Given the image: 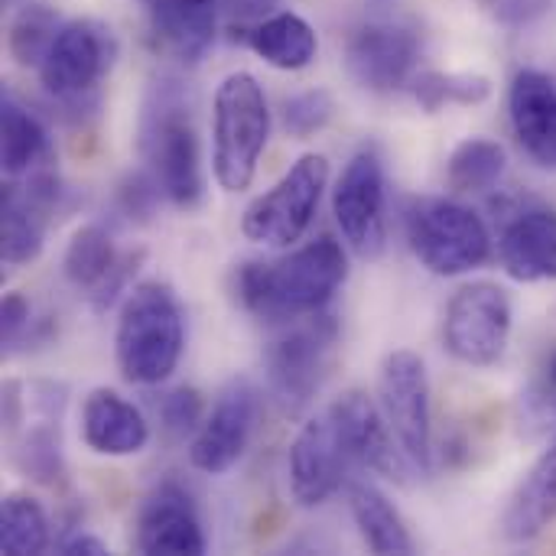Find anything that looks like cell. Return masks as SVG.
Wrapping results in <instances>:
<instances>
[{
  "label": "cell",
  "instance_id": "7a4b0ae2",
  "mask_svg": "<svg viewBox=\"0 0 556 556\" xmlns=\"http://www.w3.org/2000/svg\"><path fill=\"white\" fill-rule=\"evenodd\" d=\"M137 150L143 156V169L156 179L173 208H199L205 195L199 130L189 94L176 78H160L150 88L140 114Z\"/></svg>",
  "mask_w": 556,
  "mask_h": 556
},
{
  "label": "cell",
  "instance_id": "ab89813d",
  "mask_svg": "<svg viewBox=\"0 0 556 556\" xmlns=\"http://www.w3.org/2000/svg\"><path fill=\"white\" fill-rule=\"evenodd\" d=\"M59 554H65V556H78V554L104 556V554H108V544H104L101 538H94V534L75 531V534H68V538H62V541H59Z\"/></svg>",
  "mask_w": 556,
  "mask_h": 556
},
{
  "label": "cell",
  "instance_id": "30bf717a",
  "mask_svg": "<svg viewBox=\"0 0 556 556\" xmlns=\"http://www.w3.org/2000/svg\"><path fill=\"white\" fill-rule=\"evenodd\" d=\"M511 339V300L498 283L479 280L453 293L443 319L446 352L472 368L502 362Z\"/></svg>",
  "mask_w": 556,
  "mask_h": 556
},
{
  "label": "cell",
  "instance_id": "1f68e13d",
  "mask_svg": "<svg viewBox=\"0 0 556 556\" xmlns=\"http://www.w3.org/2000/svg\"><path fill=\"white\" fill-rule=\"evenodd\" d=\"M521 427L531 430L534 437L556 433V345L547 349L531 375V381L521 391Z\"/></svg>",
  "mask_w": 556,
  "mask_h": 556
},
{
  "label": "cell",
  "instance_id": "d4e9b609",
  "mask_svg": "<svg viewBox=\"0 0 556 556\" xmlns=\"http://www.w3.org/2000/svg\"><path fill=\"white\" fill-rule=\"evenodd\" d=\"M49 156V134L42 121L20 104L13 94L3 98L0 108V163L10 179L29 176Z\"/></svg>",
  "mask_w": 556,
  "mask_h": 556
},
{
  "label": "cell",
  "instance_id": "4fadbf2b",
  "mask_svg": "<svg viewBox=\"0 0 556 556\" xmlns=\"http://www.w3.org/2000/svg\"><path fill=\"white\" fill-rule=\"evenodd\" d=\"M257 410L261 397L248 378H235L231 384H225L199 433L192 437L189 463L205 476H225L228 469H235L254 437Z\"/></svg>",
  "mask_w": 556,
  "mask_h": 556
},
{
  "label": "cell",
  "instance_id": "ba28073f",
  "mask_svg": "<svg viewBox=\"0 0 556 556\" xmlns=\"http://www.w3.org/2000/svg\"><path fill=\"white\" fill-rule=\"evenodd\" d=\"M378 397L397 450L414 472L427 476L433 469V410L424 358L407 349L391 352L378 375Z\"/></svg>",
  "mask_w": 556,
  "mask_h": 556
},
{
  "label": "cell",
  "instance_id": "9c48e42d",
  "mask_svg": "<svg viewBox=\"0 0 556 556\" xmlns=\"http://www.w3.org/2000/svg\"><path fill=\"white\" fill-rule=\"evenodd\" d=\"M117 59V39L101 20L62 23L42 65L39 81L59 104H85Z\"/></svg>",
  "mask_w": 556,
  "mask_h": 556
},
{
  "label": "cell",
  "instance_id": "f546056e",
  "mask_svg": "<svg viewBox=\"0 0 556 556\" xmlns=\"http://www.w3.org/2000/svg\"><path fill=\"white\" fill-rule=\"evenodd\" d=\"M13 459L20 466V472H26L29 479L42 482V485H55L65 472L62 463V440H59V417L39 414V420L20 437Z\"/></svg>",
  "mask_w": 556,
  "mask_h": 556
},
{
  "label": "cell",
  "instance_id": "2e32d148",
  "mask_svg": "<svg viewBox=\"0 0 556 556\" xmlns=\"http://www.w3.org/2000/svg\"><path fill=\"white\" fill-rule=\"evenodd\" d=\"M208 541L189 492L176 482L156 485L137 511V551L163 556L205 554Z\"/></svg>",
  "mask_w": 556,
  "mask_h": 556
},
{
  "label": "cell",
  "instance_id": "484cf974",
  "mask_svg": "<svg viewBox=\"0 0 556 556\" xmlns=\"http://www.w3.org/2000/svg\"><path fill=\"white\" fill-rule=\"evenodd\" d=\"M117 261H121V254L114 251L111 235L101 225H81L65 248L62 274L75 290L94 296L114 274Z\"/></svg>",
  "mask_w": 556,
  "mask_h": 556
},
{
  "label": "cell",
  "instance_id": "83f0119b",
  "mask_svg": "<svg viewBox=\"0 0 556 556\" xmlns=\"http://www.w3.org/2000/svg\"><path fill=\"white\" fill-rule=\"evenodd\" d=\"M49 518L29 495H7L0 508V551L7 556H36L49 551Z\"/></svg>",
  "mask_w": 556,
  "mask_h": 556
},
{
  "label": "cell",
  "instance_id": "5bb4252c",
  "mask_svg": "<svg viewBox=\"0 0 556 556\" xmlns=\"http://www.w3.org/2000/svg\"><path fill=\"white\" fill-rule=\"evenodd\" d=\"M62 182L55 173L36 169L26 182H10L0 199V254L20 267L42 254L52 215L62 208Z\"/></svg>",
  "mask_w": 556,
  "mask_h": 556
},
{
  "label": "cell",
  "instance_id": "4316f807",
  "mask_svg": "<svg viewBox=\"0 0 556 556\" xmlns=\"http://www.w3.org/2000/svg\"><path fill=\"white\" fill-rule=\"evenodd\" d=\"M505 166H508V153L498 140L469 137L450 153L446 179L456 192H482L505 176Z\"/></svg>",
  "mask_w": 556,
  "mask_h": 556
},
{
  "label": "cell",
  "instance_id": "7402d4cb",
  "mask_svg": "<svg viewBox=\"0 0 556 556\" xmlns=\"http://www.w3.org/2000/svg\"><path fill=\"white\" fill-rule=\"evenodd\" d=\"M556 521V440L528 469L502 515V534L511 544L538 541Z\"/></svg>",
  "mask_w": 556,
  "mask_h": 556
},
{
  "label": "cell",
  "instance_id": "8992f818",
  "mask_svg": "<svg viewBox=\"0 0 556 556\" xmlns=\"http://www.w3.org/2000/svg\"><path fill=\"white\" fill-rule=\"evenodd\" d=\"M407 241L417 261L440 277L469 274L492 254L485 222L472 208L440 195L417 199L407 208Z\"/></svg>",
  "mask_w": 556,
  "mask_h": 556
},
{
  "label": "cell",
  "instance_id": "5b68a950",
  "mask_svg": "<svg viewBox=\"0 0 556 556\" xmlns=\"http://www.w3.org/2000/svg\"><path fill=\"white\" fill-rule=\"evenodd\" d=\"M336 345H339V323L323 313L287 323V329L267 345L264 352L267 384L287 414H300L316 401V394L329 378Z\"/></svg>",
  "mask_w": 556,
  "mask_h": 556
},
{
  "label": "cell",
  "instance_id": "e575fe53",
  "mask_svg": "<svg viewBox=\"0 0 556 556\" xmlns=\"http://www.w3.org/2000/svg\"><path fill=\"white\" fill-rule=\"evenodd\" d=\"M46 319L33 316V306L23 293H7L3 296V309H0V339H3V352H16L20 345L29 342H42L46 339Z\"/></svg>",
  "mask_w": 556,
  "mask_h": 556
},
{
  "label": "cell",
  "instance_id": "ffe728a7",
  "mask_svg": "<svg viewBox=\"0 0 556 556\" xmlns=\"http://www.w3.org/2000/svg\"><path fill=\"white\" fill-rule=\"evenodd\" d=\"M502 264L518 283L556 280V212L534 205L518 212L502 235Z\"/></svg>",
  "mask_w": 556,
  "mask_h": 556
},
{
  "label": "cell",
  "instance_id": "6da1fadb",
  "mask_svg": "<svg viewBox=\"0 0 556 556\" xmlns=\"http://www.w3.org/2000/svg\"><path fill=\"white\" fill-rule=\"evenodd\" d=\"M349 277V257L329 235L277 261H244L231 274L238 306L264 323L287 326L323 313Z\"/></svg>",
  "mask_w": 556,
  "mask_h": 556
},
{
  "label": "cell",
  "instance_id": "d6a6232c",
  "mask_svg": "<svg viewBox=\"0 0 556 556\" xmlns=\"http://www.w3.org/2000/svg\"><path fill=\"white\" fill-rule=\"evenodd\" d=\"M332 114H336V101L323 88H309L283 101V127L300 140L319 134L332 121Z\"/></svg>",
  "mask_w": 556,
  "mask_h": 556
},
{
  "label": "cell",
  "instance_id": "44dd1931",
  "mask_svg": "<svg viewBox=\"0 0 556 556\" xmlns=\"http://www.w3.org/2000/svg\"><path fill=\"white\" fill-rule=\"evenodd\" d=\"M153 36L186 65L205 59L215 42L222 0H147Z\"/></svg>",
  "mask_w": 556,
  "mask_h": 556
},
{
  "label": "cell",
  "instance_id": "e0dca14e",
  "mask_svg": "<svg viewBox=\"0 0 556 556\" xmlns=\"http://www.w3.org/2000/svg\"><path fill=\"white\" fill-rule=\"evenodd\" d=\"M329 410H332L358 469H371L388 479H404L410 463L404 459L401 450H394L397 440H394L384 414L371 404V397L365 391H345L339 401L329 404Z\"/></svg>",
  "mask_w": 556,
  "mask_h": 556
},
{
  "label": "cell",
  "instance_id": "836d02e7",
  "mask_svg": "<svg viewBox=\"0 0 556 556\" xmlns=\"http://www.w3.org/2000/svg\"><path fill=\"white\" fill-rule=\"evenodd\" d=\"M156 414H160V427L169 440L195 437L202 420H205L202 417V394L195 388H173L156 404Z\"/></svg>",
  "mask_w": 556,
  "mask_h": 556
},
{
  "label": "cell",
  "instance_id": "277c9868",
  "mask_svg": "<svg viewBox=\"0 0 556 556\" xmlns=\"http://www.w3.org/2000/svg\"><path fill=\"white\" fill-rule=\"evenodd\" d=\"M270 140L264 85L251 72H231L212 101V173L225 192H244Z\"/></svg>",
  "mask_w": 556,
  "mask_h": 556
},
{
  "label": "cell",
  "instance_id": "3957f363",
  "mask_svg": "<svg viewBox=\"0 0 556 556\" xmlns=\"http://www.w3.org/2000/svg\"><path fill=\"white\" fill-rule=\"evenodd\" d=\"M186 319L176 293L166 283H137L117 316L114 355L117 368L130 384H163L182 358Z\"/></svg>",
  "mask_w": 556,
  "mask_h": 556
},
{
  "label": "cell",
  "instance_id": "8d00e7d4",
  "mask_svg": "<svg viewBox=\"0 0 556 556\" xmlns=\"http://www.w3.org/2000/svg\"><path fill=\"white\" fill-rule=\"evenodd\" d=\"M143 261V254L137 251V254H121V261H117V267H114V274L108 277V283L91 296V306L98 309V313H104L114 300H117V293H124V287H127V280H130V274L137 270V264Z\"/></svg>",
  "mask_w": 556,
  "mask_h": 556
},
{
  "label": "cell",
  "instance_id": "74e56055",
  "mask_svg": "<svg viewBox=\"0 0 556 556\" xmlns=\"http://www.w3.org/2000/svg\"><path fill=\"white\" fill-rule=\"evenodd\" d=\"M280 7V0H222V13L231 23H261L267 16H274Z\"/></svg>",
  "mask_w": 556,
  "mask_h": 556
},
{
  "label": "cell",
  "instance_id": "7c38bea8",
  "mask_svg": "<svg viewBox=\"0 0 556 556\" xmlns=\"http://www.w3.org/2000/svg\"><path fill=\"white\" fill-rule=\"evenodd\" d=\"M287 469H290V492L303 508L326 505L345 485L349 472L355 469V459L329 407L309 424H303V430L290 446Z\"/></svg>",
  "mask_w": 556,
  "mask_h": 556
},
{
  "label": "cell",
  "instance_id": "9a60e30c",
  "mask_svg": "<svg viewBox=\"0 0 556 556\" xmlns=\"http://www.w3.org/2000/svg\"><path fill=\"white\" fill-rule=\"evenodd\" d=\"M420 59V39L410 26L375 20L352 33L345 46V68L349 75L378 94L397 91L414 81V68Z\"/></svg>",
  "mask_w": 556,
  "mask_h": 556
},
{
  "label": "cell",
  "instance_id": "cb8c5ba5",
  "mask_svg": "<svg viewBox=\"0 0 556 556\" xmlns=\"http://www.w3.org/2000/svg\"><path fill=\"white\" fill-rule=\"evenodd\" d=\"M349 508L371 554H414V538L394 502L381 489H375L371 482H355L349 489Z\"/></svg>",
  "mask_w": 556,
  "mask_h": 556
},
{
  "label": "cell",
  "instance_id": "4dcf8cb0",
  "mask_svg": "<svg viewBox=\"0 0 556 556\" xmlns=\"http://www.w3.org/2000/svg\"><path fill=\"white\" fill-rule=\"evenodd\" d=\"M414 98L424 111H443L450 104H482L492 94V81L472 72H420L414 75Z\"/></svg>",
  "mask_w": 556,
  "mask_h": 556
},
{
  "label": "cell",
  "instance_id": "ac0fdd59",
  "mask_svg": "<svg viewBox=\"0 0 556 556\" xmlns=\"http://www.w3.org/2000/svg\"><path fill=\"white\" fill-rule=\"evenodd\" d=\"M511 127L521 150L544 169H556V81L541 68H521L508 91Z\"/></svg>",
  "mask_w": 556,
  "mask_h": 556
},
{
  "label": "cell",
  "instance_id": "603a6c76",
  "mask_svg": "<svg viewBox=\"0 0 556 556\" xmlns=\"http://www.w3.org/2000/svg\"><path fill=\"white\" fill-rule=\"evenodd\" d=\"M248 42L267 65L280 68V72H300V68L313 65V59L319 52L316 29L293 10H280V13L261 20L251 29Z\"/></svg>",
  "mask_w": 556,
  "mask_h": 556
},
{
  "label": "cell",
  "instance_id": "f35d334b",
  "mask_svg": "<svg viewBox=\"0 0 556 556\" xmlns=\"http://www.w3.org/2000/svg\"><path fill=\"white\" fill-rule=\"evenodd\" d=\"M544 10H547V0H502V7H498L502 20L511 26H521V23L541 16Z\"/></svg>",
  "mask_w": 556,
  "mask_h": 556
},
{
  "label": "cell",
  "instance_id": "52a82bcc",
  "mask_svg": "<svg viewBox=\"0 0 556 556\" xmlns=\"http://www.w3.org/2000/svg\"><path fill=\"white\" fill-rule=\"evenodd\" d=\"M326 182H329V160L323 153L300 156L283 173L280 182H274L264 195H257L244 208L241 215L244 238L264 248L296 244L316 218Z\"/></svg>",
  "mask_w": 556,
  "mask_h": 556
},
{
  "label": "cell",
  "instance_id": "d590c367",
  "mask_svg": "<svg viewBox=\"0 0 556 556\" xmlns=\"http://www.w3.org/2000/svg\"><path fill=\"white\" fill-rule=\"evenodd\" d=\"M163 199L156 179L143 169V173H130L121 186H117V208L121 215H127L130 222H143L156 212V202Z\"/></svg>",
  "mask_w": 556,
  "mask_h": 556
},
{
  "label": "cell",
  "instance_id": "8fae6325",
  "mask_svg": "<svg viewBox=\"0 0 556 556\" xmlns=\"http://www.w3.org/2000/svg\"><path fill=\"white\" fill-rule=\"evenodd\" d=\"M332 212L342 238L358 257H378L388 244V218H384V163L365 147L358 150L332 192Z\"/></svg>",
  "mask_w": 556,
  "mask_h": 556
},
{
  "label": "cell",
  "instance_id": "f1b7e54d",
  "mask_svg": "<svg viewBox=\"0 0 556 556\" xmlns=\"http://www.w3.org/2000/svg\"><path fill=\"white\" fill-rule=\"evenodd\" d=\"M59 13L49 3H23L16 16L10 20L7 49L23 68H39L55 33H59Z\"/></svg>",
  "mask_w": 556,
  "mask_h": 556
},
{
  "label": "cell",
  "instance_id": "d6986e66",
  "mask_svg": "<svg viewBox=\"0 0 556 556\" xmlns=\"http://www.w3.org/2000/svg\"><path fill=\"white\" fill-rule=\"evenodd\" d=\"M81 440L98 456L124 459L137 456L150 443V424L127 397L98 388L85 397L81 407Z\"/></svg>",
  "mask_w": 556,
  "mask_h": 556
}]
</instances>
